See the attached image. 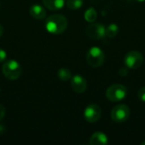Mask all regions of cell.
I'll list each match as a JSON object with an SVG mask.
<instances>
[{
  "label": "cell",
  "mask_w": 145,
  "mask_h": 145,
  "mask_svg": "<svg viewBox=\"0 0 145 145\" xmlns=\"http://www.w3.org/2000/svg\"><path fill=\"white\" fill-rule=\"evenodd\" d=\"M68 26L67 19L62 14H53L49 16L45 23L46 30L54 35L63 33Z\"/></svg>",
  "instance_id": "obj_1"
},
{
  "label": "cell",
  "mask_w": 145,
  "mask_h": 145,
  "mask_svg": "<svg viewBox=\"0 0 145 145\" xmlns=\"http://www.w3.org/2000/svg\"><path fill=\"white\" fill-rule=\"evenodd\" d=\"M86 59H87V62L90 66L97 68L104 64L105 59V55L100 48L92 47L88 51Z\"/></svg>",
  "instance_id": "obj_2"
},
{
  "label": "cell",
  "mask_w": 145,
  "mask_h": 145,
  "mask_svg": "<svg viewBox=\"0 0 145 145\" xmlns=\"http://www.w3.org/2000/svg\"><path fill=\"white\" fill-rule=\"evenodd\" d=\"M2 71L4 76L9 80H17L21 75V66L14 59L6 61L3 65Z\"/></svg>",
  "instance_id": "obj_3"
},
{
  "label": "cell",
  "mask_w": 145,
  "mask_h": 145,
  "mask_svg": "<svg viewBox=\"0 0 145 145\" xmlns=\"http://www.w3.org/2000/svg\"><path fill=\"white\" fill-rule=\"evenodd\" d=\"M127 96V88L121 84H114L106 91V98L112 102L123 100Z\"/></svg>",
  "instance_id": "obj_4"
},
{
  "label": "cell",
  "mask_w": 145,
  "mask_h": 145,
  "mask_svg": "<svg viewBox=\"0 0 145 145\" xmlns=\"http://www.w3.org/2000/svg\"><path fill=\"white\" fill-rule=\"evenodd\" d=\"M130 116V109L126 105H118L115 106L110 113L111 119L116 123L126 121Z\"/></svg>",
  "instance_id": "obj_5"
},
{
  "label": "cell",
  "mask_w": 145,
  "mask_h": 145,
  "mask_svg": "<svg viewBox=\"0 0 145 145\" xmlns=\"http://www.w3.org/2000/svg\"><path fill=\"white\" fill-rule=\"evenodd\" d=\"M144 57L142 54L136 50L129 51L124 57V64L129 69H137L142 65Z\"/></svg>",
  "instance_id": "obj_6"
},
{
  "label": "cell",
  "mask_w": 145,
  "mask_h": 145,
  "mask_svg": "<svg viewBox=\"0 0 145 145\" xmlns=\"http://www.w3.org/2000/svg\"><path fill=\"white\" fill-rule=\"evenodd\" d=\"M86 33L90 38L93 40L102 39L105 37V26L100 23L92 22V24L88 26Z\"/></svg>",
  "instance_id": "obj_7"
},
{
  "label": "cell",
  "mask_w": 145,
  "mask_h": 145,
  "mask_svg": "<svg viewBox=\"0 0 145 145\" xmlns=\"http://www.w3.org/2000/svg\"><path fill=\"white\" fill-rule=\"evenodd\" d=\"M101 109L96 104H91L88 105L84 110V118L90 123H94L100 119Z\"/></svg>",
  "instance_id": "obj_8"
},
{
  "label": "cell",
  "mask_w": 145,
  "mask_h": 145,
  "mask_svg": "<svg viewBox=\"0 0 145 145\" xmlns=\"http://www.w3.org/2000/svg\"><path fill=\"white\" fill-rule=\"evenodd\" d=\"M71 83L73 90L77 93H82L87 89V81L80 75H76L71 77Z\"/></svg>",
  "instance_id": "obj_9"
},
{
  "label": "cell",
  "mask_w": 145,
  "mask_h": 145,
  "mask_svg": "<svg viewBox=\"0 0 145 145\" xmlns=\"http://www.w3.org/2000/svg\"><path fill=\"white\" fill-rule=\"evenodd\" d=\"M108 142L107 135L102 132H96L91 136L89 143L91 145H106Z\"/></svg>",
  "instance_id": "obj_10"
},
{
  "label": "cell",
  "mask_w": 145,
  "mask_h": 145,
  "mask_svg": "<svg viewBox=\"0 0 145 145\" xmlns=\"http://www.w3.org/2000/svg\"><path fill=\"white\" fill-rule=\"evenodd\" d=\"M30 14L36 20H42L46 17V10L41 5L34 4L30 8Z\"/></svg>",
  "instance_id": "obj_11"
},
{
  "label": "cell",
  "mask_w": 145,
  "mask_h": 145,
  "mask_svg": "<svg viewBox=\"0 0 145 145\" xmlns=\"http://www.w3.org/2000/svg\"><path fill=\"white\" fill-rule=\"evenodd\" d=\"M42 3L50 10H59L64 7L65 0H42Z\"/></svg>",
  "instance_id": "obj_12"
},
{
  "label": "cell",
  "mask_w": 145,
  "mask_h": 145,
  "mask_svg": "<svg viewBox=\"0 0 145 145\" xmlns=\"http://www.w3.org/2000/svg\"><path fill=\"white\" fill-rule=\"evenodd\" d=\"M118 32H119V26L116 23H111L105 28V36L109 38L115 37L118 34Z\"/></svg>",
  "instance_id": "obj_13"
},
{
  "label": "cell",
  "mask_w": 145,
  "mask_h": 145,
  "mask_svg": "<svg viewBox=\"0 0 145 145\" xmlns=\"http://www.w3.org/2000/svg\"><path fill=\"white\" fill-rule=\"evenodd\" d=\"M84 18L85 20L89 22V23H92V22H94L95 20L97 19V12L96 10L94 9V8L91 7L89 8H88L84 14Z\"/></svg>",
  "instance_id": "obj_14"
},
{
  "label": "cell",
  "mask_w": 145,
  "mask_h": 145,
  "mask_svg": "<svg viewBox=\"0 0 145 145\" xmlns=\"http://www.w3.org/2000/svg\"><path fill=\"white\" fill-rule=\"evenodd\" d=\"M58 77L61 80V81H68L70 79H71V73L69 69L67 68H61L58 71Z\"/></svg>",
  "instance_id": "obj_15"
},
{
  "label": "cell",
  "mask_w": 145,
  "mask_h": 145,
  "mask_svg": "<svg viewBox=\"0 0 145 145\" xmlns=\"http://www.w3.org/2000/svg\"><path fill=\"white\" fill-rule=\"evenodd\" d=\"M66 4H67V7L70 9L76 10V9L80 8L82 6L83 0H68Z\"/></svg>",
  "instance_id": "obj_16"
},
{
  "label": "cell",
  "mask_w": 145,
  "mask_h": 145,
  "mask_svg": "<svg viewBox=\"0 0 145 145\" xmlns=\"http://www.w3.org/2000/svg\"><path fill=\"white\" fill-rule=\"evenodd\" d=\"M138 99L143 101V102H145V87H143L141 88L138 92Z\"/></svg>",
  "instance_id": "obj_17"
},
{
  "label": "cell",
  "mask_w": 145,
  "mask_h": 145,
  "mask_svg": "<svg viewBox=\"0 0 145 145\" xmlns=\"http://www.w3.org/2000/svg\"><path fill=\"white\" fill-rule=\"evenodd\" d=\"M7 58V53L0 48V62H3Z\"/></svg>",
  "instance_id": "obj_18"
},
{
  "label": "cell",
  "mask_w": 145,
  "mask_h": 145,
  "mask_svg": "<svg viewBox=\"0 0 145 145\" xmlns=\"http://www.w3.org/2000/svg\"><path fill=\"white\" fill-rule=\"evenodd\" d=\"M4 116H5V109L2 105H0V121L3 120Z\"/></svg>",
  "instance_id": "obj_19"
},
{
  "label": "cell",
  "mask_w": 145,
  "mask_h": 145,
  "mask_svg": "<svg viewBox=\"0 0 145 145\" xmlns=\"http://www.w3.org/2000/svg\"><path fill=\"white\" fill-rule=\"evenodd\" d=\"M119 74H120L121 76H126V75L127 74V69H126V68H121V69L119 71Z\"/></svg>",
  "instance_id": "obj_20"
},
{
  "label": "cell",
  "mask_w": 145,
  "mask_h": 145,
  "mask_svg": "<svg viewBox=\"0 0 145 145\" xmlns=\"http://www.w3.org/2000/svg\"><path fill=\"white\" fill-rule=\"evenodd\" d=\"M3 26L0 25V37L3 36Z\"/></svg>",
  "instance_id": "obj_21"
},
{
  "label": "cell",
  "mask_w": 145,
  "mask_h": 145,
  "mask_svg": "<svg viewBox=\"0 0 145 145\" xmlns=\"http://www.w3.org/2000/svg\"><path fill=\"white\" fill-rule=\"evenodd\" d=\"M134 1H136V2H138V3H143V2H144L145 0H134Z\"/></svg>",
  "instance_id": "obj_22"
},
{
  "label": "cell",
  "mask_w": 145,
  "mask_h": 145,
  "mask_svg": "<svg viewBox=\"0 0 145 145\" xmlns=\"http://www.w3.org/2000/svg\"><path fill=\"white\" fill-rule=\"evenodd\" d=\"M141 144H142V145H145V141H144V142H143V143H142Z\"/></svg>",
  "instance_id": "obj_23"
},
{
  "label": "cell",
  "mask_w": 145,
  "mask_h": 145,
  "mask_svg": "<svg viewBox=\"0 0 145 145\" xmlns=\"http://www.w3.org/2000/svg\"><path fill=\"white\" fill-rule=\"evenodd\" d=\"M0 92H1V88H0Z\"/></svg>",
  "instance_id": "obj_24"
}]
</instances>
